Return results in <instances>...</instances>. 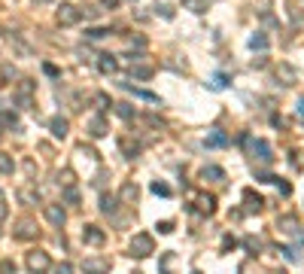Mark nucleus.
<instances>
[{"mask_svg": "<svg viewBox=\"0 0 304 274\" xmlns=\"http://www.w3.org/2000/svg\"><path fill=\"white\" fill-rule=\"evenodd\" d=\"M244 146L253 153V159H256L259 165H271V162H274V149H271V143H268V140H253V137H244Z\"/></svg>", "mask_w": 304, "mask_h": 274, "instance_id": "nucleus-1", "label": "nucleus"}, {"mask_svg": "<svg viewBox=\"0 0 304 274\" xmlns=\"http://www.w3.org/2000/svg\"><path fill=\"white\" fill-rule=\"evenodd\" d=\"M149 253H155V241H152V235H146V232L134 235V238H131V256L146 259Z\"/></svg>", "mask_w": 304, "mask_h": 274, "instance_id": "nucleus-2", "label": "nucleus"}, {"mask_svg": "<svg viewBox=\"0 0 304 274\" xmlns=\"http://www.w3.org/2000/svg\"><path fill=\"white\" fill-rule=\"evenodd\" d=\"M24 262H27V268H30L33 274H43V271H49V268H52V259H49V253H46V250H30Z\"/></svg>", "mask_w": 304, "mask_h": 274, "instance_id": "nucleus-3", "label": "nucleus"}, {"mask_svg": "<svg viewBox=\"0 0 304 274\" xmlns=\"http://www.w3.org/2000/svg\"><path fill=\"white\" fill-rule=\"evenodd\" d=\"M15 101H18L21 110H30V107H33V82H30V79H21V82H18Z\"/></svg>", "mask_w": 304, "mask_h": 274, "instance_id": "nucleus-4", "label": "nucleus"}, {"mask_svg": "<svg viewBox=\"0 0 304 274\" xmlns=\"http://www.w3.org/2000/svg\"><path fill=\"white\" fill-rule=\"evenodd\" d=\"M55 18H58V24H61V27H70V24H76V21H79L82 15H79V9H76L73 3H61V6H58V15H55Z\"/></svg>", "mask_w": 304, "mask_h": 274, "instance_id": "nucleus-5", "label": "nucleus"}, {"mask_svg": "<svg viewBox=\"0 0 304 274\" xmlns=\"http://www.w3.org/2000/svg\"><path fill=\"white\" fill-rule=\"evenodd\" d=\"M107 131H110L107 116H104V113H94V116L88 119V134H91L94 140H100V137H107Z\"/></svg>", "mask_w": 304, "mask_h": 274, "instance_id": "nucleus-6", "label": "nucleus"}, {"mask_svg": "<svg viewBox=\"0 0 304 274\" xmlns=\"http://www.w3.org/2000/svg\"><path fill=\"white\" fill-rule=\"evenodd\" d=\"M82 271L85 274H110V259H104V256H88V259L82 262Z\"/></svg>", "mask_w": 304, "mask_h": 274, "instance_id": "nucleus-7", "label": "nucleus"}, {"mask_svg": "<svg viewBox=\"0 0 304 274\" xmlns=\"http://www.w3.org/2000/svg\"><path fill=\"white\" fill-rule=\"evenodd\" d=\"M43 214H46V220H49L55 229H61V226L67 223V214H64V207H61V204H46V207H43Z\"/></svg>", "mask_w": 304, "mask_h": 274, "instance_id": "nucleus-8", "label": "nucleus"}, {"mask_svg": "<svg viewBox=\"0 0 304 274\" xmlns=\"http://www.w3.org/2000/svg\"><path fill=\"white\" fill-rule=\"evenodd\" d=\"M262 207H265V198L256 195L253 189H244V210H247V214H259Z\"/></svg>", "mask_w": 304, "mask_h": 274, "instance_id": "nucleus-9", "label": "nucleus"}, {"mask_svg": "<svg viewBox=\"0 0 304 274\" xmlns=\"http://www.w3.org/2000/svg\"><path fill=\"white\" fill-rule=\"evenodd\" d=\"M37 235H40V229H37L30 220H21L18 229H15V238H18V241H33Z\"/></svg>", "mask_w": 304, "mask_h": 274, "instance_id": "nucleus-10", "label": "nucleus"}, {"mask_svg": "<svg viewBox=\"0 0 304 274\" xmlns=\"http://www.w3.org/2000/svg\"><path fill=\"white\" fill-rule=\"evenodd\" d=\"M152 73H155V67H152V64H143V58H140V61H131V76H134V79H149Z\"/></svg>", "mask_w": 304, "mask_h": 274, "instance_id": "nucleus-11", "label": "nucleus"}, {"mask_svg": "<svg viewBox=\"0 0 304 274\" xmlns=\"http://www.w3.org/2000/svg\"><path fill=\"white\" fill-rule=\"evenodd\" d=\"M277 82L280 85H295V70H292V64H277Z\"/></svg>", "mask_w": 304, "mask_h": 274, "instance_id": "nucleus-12", "label": "nucleus"}, {"mask_svg": "<svg viewBox=\"0 0 304 274\" xmlns=\"http://www.w3.org/2000/svg\"><path fill=\"white\" fill-rule=\"evenodd\" d=\"M49 131H52L58 140H64V137H67V131H70V122H67L64 116H55V119L49 122Z\"/></svg>", "mask_w": 304, "mask_h": 274, "instance_id": "nucleus-13", "label": "nucleus"}, {"mask_svg": "<svg viewBox=\"0 0 304 274\" xmlns=\"http://www.w3.org/2000/svg\"><path fill=\"white\" fill-rule=\"evenodd\" d=\"M82 241L91 244V247H100V244H104V232H100L97 226H85V229H82Z\"/></svg>", "mask_w": 304, "mask_h": 274, "instance_id": "nucleus-14", "label": "nucleus"}, {"mask_svg": "<svg viewBox=\"0 0 304 274\" xmlns=\"http://www.w3.org/2000/svg\"><path fill=\"white\" fill-rule=\"evenodd\" d=\"M116 67H119V61H116V55H97V70L100 73H116Z\"/></svg>", "mask_w": 304, "mask_h": 274, "instance_id": "nucleus-15", "label": "nucleus"}, {"mask_svg": "<svg viewBox=\"0 0 304 274\" xmlns=\"http://www.w3.org/2000/svg\"><path fill=\"white\" fill-rule=\"evenodd\" d=\"M277 229H280V232H286V235H298V238H304L301 232H298L295 217H280V220H277Z\"/></svg>", "mask_w": 304, "mask_h": 274, "instance_id": "nucleus-16", "label": "nucleus"}, {"mask_svg": "<svg viewBox=\"0 0 304 274\" xmlns=\"http://www.w3.org/2000/svg\"><path fill=\"white\" fill-rule=\"evenodd\" d=\"M201 177H204V180H210V183H225V171H222V168H216V165H207V168L201 171Z\"/></svg>", "mask_w": 304, "mask_h": 274, "instance_id": "nucleus-17", "label": "nucleus"}, {"mask_svg": "<svg viewBox=\"0 0 304 274\" xmlns=\"http://www.w3.org/2000/svg\"><path fill=\"white\" fill-rule=\"evenodd\" d=\"M119 198H122L125 204H134V201L140 198V189H137V183H125V186H122V192H119Z\"/></svg>", "mask_w": 304, "mask_h": 274, "instance_id": "nucleus-18", "label": "nucleus"}, {"mask_svg": "<svg viewBox=\"0 0 304 274\" xmlns=\"http://www.w3.org/2000/svg\"><path fill=\"white\" fill-rule=\"evenodd\" d=\"M198 210H201L204 217H210V214L216 210V198H213V195H198Z\"/></svg>", "mask_w": 304, "mask_h": 274, "instance_id": "nucleus-19", "label": "nucleus"}, {"mask_svg": "<svg viewBox=\"0 0 304 274\" xmlns=\"http://www.w3.org/2000/svg\"><path fill=\"white\" fill-rule=\"evenodd\" d=\"M250 49H253V52H265V49H268V37H265L262 31L253 34V37H250Z\"/></svg>", "mask_w": 304, "mask_h": 274, "instance_id": "nucleus-20", "label": "nucleus"}, {"mask_svg": "<svg viewBox=\"0 0 304 274\" xmlns=\"http://www.w3.org/2000/svg\"><path fill=\"white\" fill-rule=\"evenodd\" d=\"M125 88H128V92H134L137 98H143V101H149V104H158V95H152V92H143V88H134L131 82H125Z\"/></svg>", "mask_w": 304, "mask_h": 274, "instance_id": "nucleus-21", "label": "nucleus"}, {"mask_svg": "<svg viewBox=\"0 0 304 274\" xmlns=\"http://www.w3.org/2000/svg\"><path fill=\"white\" fill-rule=\"evenodd\" d=\"M113 107H116V116H119V119H134V116H137V110H134L131 104H113Z\"/></svg>", "mask_w": 304, "mask_h": 274, "instance_id": "nucleus-22", "label": "nucleus"}, {"mask_svg": "<svg viewBox=\"0 0 304 274\" xmlns=\"http://www.w3.org/2000/svg\"><path fill=\"white\" fill-rule=\"evenodd\" d=\"M207 146H228V134H222V131H213V134L207 137Z\"/></svg>", "mask_w": 304, "mask_h": 274, "instance_id": "nucleus-23", "label": "nucleus"}, {"mask_svg": "<svg viewBox=\"0 0 304 274\" xmlns=\"http://www.w3.org/2000/svg\"><path fill=\"white\" fill-rule=\"evenodd\" d=\"M100 210H104L107 217H113V214H116V198H113V195H100Z\"/></svg>", "mask_w": 304, "mask_h": 274, "instance_id": "nucleus-24", "label": "nucleus"}, {"mask_svg": "<svg viewBox=\"0 0 304 274\" xmlns=\"http://www.w3.org/2000/svg\"><path fill=\"white\" fill-rule=\"evenodd\" d=\"M0 125H6V128H18V116L9 113V110H0Z\"/></svg>", "mask_w": 304, "mask_h": 274, "instance_id": "nucleus-25", "label": "nucleus"}, {"mask_svg": "<svg viewBox=\"0 0 304 274\" xmlns=\"http://www.w3.org/2000/svg\"><path fill=\"white\" fill-rule=\"evenodd\" d=\"M110 34H113L110 27H88V31H85L88 40H104V37H110Z\"/></svg>", "mask_w": 304, "mask_h": 274, "instance_id": "nucleus-26", "label": "nucleus"}, {"mask_svg": "<svg viewBox=\"0 0 304 274\" xmlns=\"http://www.w3.org/2000/svg\"><path fill=\"white\" fill-rule=\"evenodd\" d=\"M64 201H67V204H79V189H76V186H67V189H64Z\"/></svg>", "mask_w": 304, "mask_h": 274, "instance_id": "nucleus-27", "label": "nucleus"}, {"mask_svg": "<svg viewBox=\"0 0 304 274\" xmlns=\"http://www.w3.org/2000/svg\"><path fill=\"white\" fill-rule=\"evenodd\" d=\"M183 6L192 9V12H204V9H207V0H183Z\"/></svg>", "mask_w": 304, "mask_h": 274, "instance_id": "nucleus-28", "label": "nucleus"}, {"mask_svg": "<svg viewBox=\"0 0 304 274\" xmlns=\"http://www.w3.org/2000/svg\"><path fill=\"white\" fill-rule=\"evenodd\" d=\"M15 171V165H12V159L6 156V153H0V174H12Z\"/></svg>", "mask_w": 304, "mask_h": 274, "instance_id": "nucleus-29", "label": "nucleus"}, {"mask_svg": "<svg viewBox=\"0 0 304 274\" xmlns=\"http://www.w3.org/2000/svg\"><path fill=\"white\" fill-rule=\"evenodd\" d=\"M100 6H85V9H79V15H85V18H100Z\"/></svg>", "mask_w": 304, "mask_h": 274, "instance_id": "nucleus-30", "label": "nucleus"}, {"mask_svg": "<svg viewBox=\"0 0 304 274\" xmlns=\"http://www.w3.org/2000/svg\"><path fill=\"white\" fill-rule=\"evenodd\" d=\"M152 192H155V195H164V198H167V195H171V186H167V183H158V180H155V183H152Z\"/></svg>", "mask_w": 304, "mask_h": 274, "instance_id": "nucleus-31", "label": "nucleus"}, {"mask_svg": "<svg viewBox=\"0 0 304 274\" xmlns=\"http://www.w3.org/2000/svg\"><path fill=\"white\" fill-rule=\"evenodd\" d=\"M94 104H97L100 110H104V107H113V101H110V95H104V92H100V95H94Z\"/></svg>", "mask_w": 304, "mask_h": 274, "instance_id": "nucleus-32", "label": "nucleus"}, {"mask_svg": "<svg viewBox=\"0 0 304 274\" xmlns=\"http://www.w3.org/2000/svg\"><path fill=\"white\" fill-rule=\"evenodd\" d=\"M225 85H228V76H225V73H216V76H213V88H225Z\"/></svg>", "mask_w": 304, "mask_h": 274, "instance_id": "nucleus-33", "label": "nucleus"}, {"mask_svg": "<svg viewBox=\"0 0 304 274\" xmlns=\"http://www.w3.org/2000/svg\"><path fill=\"white\" fill-rule=\"evenodd\" d=\"M0 274H15V262L3 259V262H0Z\"/></svg>", "mask_w": 304, "mask_h": 274, "instance_id": "nucleus-34", "label": "nucleus"}, {"mask_svg": "<svg viewBox=\"0 0 304 274\" xmlns=\"http://www.w3.org/2000/svg\"><path fill=\"white\" fill-rule=\"evenodd\" d=\"M241 274H265V271H262L259 265H253V262H247V265L241 268Z\"/></svg>", "mask_w": 304, "mask_h": 274, "instance_id": "nucleus-35", "label": "nucleus"}, {"mask_svg": "<svg viewBox=\"0 0 304 274\" xmlns=\"http://www.w3.org/2000/svg\"><path fill=\"white\" fill-rule=\"evenodd\" d=\"M43 73H46V76H52V79H55V76H61L55 64H43Z\"/></svg>", "mask_w": 304, "mask_h": 274, "instance_id": "nucleus-36", "label": "nucleus"}, {"mask_svg": "<svg viewBox=\"0 0 304 274\" xmlns=\"http://www.w3.org/2000/svg\"><path fill=\"white\" fill-rule=\"evenodd\" d=\"M155 229H158L161 235H171V232H174V223H167V220H164V223H158Z\"/></svg>", "mask_w": 304, "mask_h": 274, "instance_id": "nucleus-37", "label": "nucleus"}, {"mask_svg": "<svg viewBox=\"0 0 304 274\" xmlns=\"http://www.w3.org/2000/svg\"><path fill=\"white\" fill-rule=\"evenodd\" d=\"M18 198H21V201H33V204H37V195H33V192H27V189H21V192H18Z\"/></svg>", "mask_w": 304, "mask_h": 274, "instance_id": "nucleus-38", "label": "nucleus"}, {"mask_svg": "<svg viewBox=\"0 0 304 274\" xmlns=\"http://www.w3.org/2000/svg\"><path fill=\"white\" fill-rule=\"evenodd\" d=\"M280 253H283V256H286V259H289V262H295V259H298V253H295V250H292V247H283V250H280Z\"/></svg>", "mask_w": 304, "mask_h": 274, "instance_id": "nucleus-39", "label": "nucleus"}, {"mask_svg": "<svg viewBox=\"0 0 304 274\" xmlns=\"http://www.w3.org/2000/svg\"><path fill=\"white\" fill-rule=\"evenodd\" d=\"M55 274H73V265H70V262H61V265L55 268Z\"/></svg>", "mask_w": 304, "mask_h": 274, "instance_id": "nucleus-40", "label": "nucleus"}, {"mask_svg": "<svg viewBox=\"0 0 304 274\" xmlns=\"http://www.w3.org/2000/svg\"><path fill=\"white\" fill-rule=\"evenodd\" d=\"M277 189H280V195H292V186H289V183H280V180H277Z\"/></svg>", "mask_w": 304, "mask_h": 274, "instance_id": "nucleus-41", "label": "nucleus"}, {"mask_svg": "<svg viewBox=\"0 0 304 274\" xmlns=\"http://www.w3.org/2000/svg\"><path fill=\"white\" fill-rule=\"evenodd\" d=\"M131 46H137V49H146V40H143V37H131Z\"/></svg>", "mask_w": 304, "mask_h": 274, "instance_id": "nucleus-42", "label": "nucleus"}, {"mask_svg": "<svg viewBox=\"0 0 304 274\" xmlns=\"http://www.w3.org/2000/svg\"><path fill=\"white\" fill-rule=\"evenodd\" d=\"M247 247H250V250L256 253V250H259V241H256V238H247Z\"/></svg>", "mask_w": 304, "mask_h": 274, "instance_id": "nucleus-43", "label": "nucleus"}, {"mask_svg": "<svg viewBox=\"0 0 304 274\" xmlns=\"http://www.w3.org/2000/svg\"><path fill=\"white\" fill-rule=\"evenodd\" d=\"M100 6H107V9H116V6H119V0H100Z\"/></svg>", "mask_w": 304, "mask_h": 274, "instance_id": "nucleus-44", "label": "nucleus"}, {"mask_svg": "<svg viewBox=\"0 0 304 274\" xmlns=\"http://www.w3.org/2000/svg\"><path fill=\"white\" fill-rule=\"evenodd\" d=\"M295 110H298V116L304 119V98H298V107H295Z\"/></svg>", "mask_w": 304, "mask_h": 274, "instance_id": "nucleus-45", "label": "nucleus"}, {"mask_svg": "<svg viewBox=\"0 0 304 274\" xmlns=\"http://www.w3.org/2000/svg\"><path fill=\"white\" fill-rule=\"evenodd\" d=\"M0 220H6V204L0 201Z\"/></svg>", "mask_w": 304, "mask_h": 274, "instance_id": "nucleus-46", "label": "nucleus"}, {"mask_svg": "<svg viewBox=\"0 0 304 274\" xmlns=\"http://www.w3.org/2000/svg\"><path fill=\"white\" fill-rule=\"evenodd\" d=\"M33 3H52V0H33Z\"/></svg>", "mask_w": 304, "mask_h": 274, "instance_id": "nucleus-47", "label": "nucleus"}, {"mask_svg": "<svg viewBox=\"0 0 304 274\" xmlns=\"http://www.w3.org/2000/svg\"><path fill=\"white\" fill-rule=\"evenodd\" d=\"M0 235H3V232H0Z\"/></svg>", "mask_w": 304, "mask_h": 274, "instance_id": "nucleus-48", "label": "nucleus"}]
</instances>
